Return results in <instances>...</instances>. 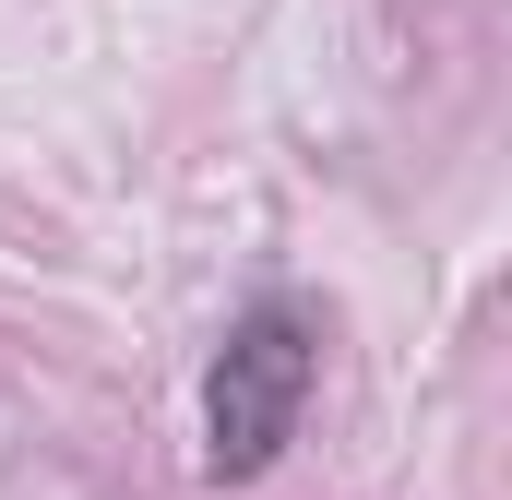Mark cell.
Listing matches in <instances>:
<instances>
[{"mask_svg":"<svg viewBox=\"0 0 512 500\" xmlns=\"http://www.w3.org/2000/svg\"><path fill=\"white\" fill-rule=\"evenodd\" d=\"M322 381V310L310 298H251L203 370V477L251 489L262 465L298 441V405Z\"/></svg>","mask_w":512,"mask_h":500,"instance_id":"obj_1","label":"cell"}]
</instances>
